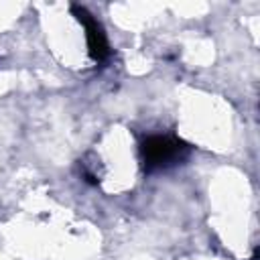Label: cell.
I'll return each mask as SVG.
<instances>
[{
	"label": "cell",
	"mask_w": 260,
	"mask_h": 260,
	"mask_svg": "<svg viewBox=\"0 0 260 260\" xmlns=\"http://www.w3.org/2000/svg\"><path fill=\"white\" fill-rule=\"evenodd\" d=\"M142 162L148 171L162 169L167 165H173L179 160L185 152L187 146L185 142L173 138V136H150L142 142Z\"/></svg>",
	"instance_id": "cell-1"
},
{
	"label": "cell",
	"mask_w": 260,
	"mask_h": 260,
	"mask_svg": "<svg viewBox=\"0 0 260 260\" xmlns=\"http://www.w3.org/2000/svg\"><path fill=\"white\" fill-rule=\"evenodd\" d=\"M75 16L79 18V22L83 24L85 28V39H87V49H89V55L95 59V61H104L110 53L108 49V41H106V35H104V28L100 26V22L81 6H75L73 8Z\"/></svg>",
	"instance_id": "cell-2"
}]
</instances>
